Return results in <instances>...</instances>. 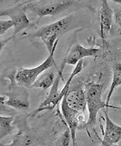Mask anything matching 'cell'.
Returning <instances> with one entry per match:
<instances>
[{
  "mask_svg": "<svg viewBox=\"0 0 121 146\" xmlns=\"http://www.w3.org/2000/svg\"><path fill=\"white\" fill-rule=\"evenodd\" d=\"M104 85L102 84H88L85 86L86 90V99H87V108L89 111V119L83 128H95L97 119V114L100 110L107 108L110 107L106 105L105 102L101 99V95L103 91Z\"/></svg>",
  "mask_w": 121,
  "mask_h": 146,
  "instance_id": "2",
  "label": "cell"
},
{
  "mask_svg": "<svg viewBox=\"0 0 121 146\" xmlns=\"http://www.w3.org/2000/svg\"><path fill=\"white\" fill-rule=\"evenodd\" d=\"M58 41L59 39L55 42L52 52L49 53V56L42 64L34 68H21L17 71L16 81L19 85L23 86L25 88H32L34 82L38 79V78L42 73H44L50 68H58L56 66V63L54 60V52L58 44Z\"/></svg>",
  "mask_w": 121,
  "mask_h": 146,
  "instance_id": "3",
  "label": "cell"
},
{
  "mask_svg": "<svg viewBox=\"0 0 121 146\" xmlns=\"http://www.w3.org/2000/svg\"><path fill=\"white\" fill-rule=\"evenodd\" d=\"M71 140V133L70 128L67 126L66 130L56 141V146H69Z\"/></svg>",
  "mask_w": 121,
  "mask_h": 146,
  "instance_id": "16",
  "label": "cell"
},
{
  "mask_svg": "<svg viewBox=\"0 0 121 146\" xmlns=\"http://www.w3.org/2000/svg\"><path fill=\"white\" fill-rule=\"evenodd\" d=\"M26 5L25 2L18 4L17 5L9 8L4 11H1V16L9 17L11 20L14 23V32L12 35L11 39H8V40H12L16 37V35L27 28L30 26V21L28 20L27 15H26Z\"/></svg>",
  "mask_w": 121,
  "mask_h": 146,
  "instance_id": "6",
  "label": "cell"
},
{
  "mask_svg": "<svg viewBox=\"0 0 121 146\" xmlns=\"http://www.w3.org/2000/svg\"><path fill=\"white\" fill-rule=\"evenodd\" d=\"M68 106L75 111L84 113L87 107L86 91L81 88H76L69 92L65 96Z\"/></svg>",
  "mask_w": 121,
  "mask_h": 146,
  "instance_id": "12",
  "label": "cell"
},
{
  "mask_svg": "<svg viewBox=\"0 0 121 146\" xmlns=\"http://www.w3.org/2000/svg\"><path fill=\"white\" fill-rule=\"evenodd\" d=\"M13 120V117L11 116H0V138L1 139L12 132L14 128L12 125Z\"/></svg>",
  "mask_w": 121,
  "mask_h": 146,
  "instance_id": "15",
  "label": "cell"
},
{
  "mask_svg": "<svg viewBox=\"0 0 121 146\" xmlns=\"http://www.w3.org/2000/svg\"><path fill=\"white\" fill-rule=\"evenodd\" d=\"M99 51L100 50L97 48H94V47L86 48L81 46L80 44H75L69 48L68 53L62 63L61 68L63 69L65 64L77 65L79 61L83 60V58L95 57L99 52Z\"/></svg>",
  "mask_w": 121,
  "mask_h": 146,
  "instance_id": "8",
  "label": "cell"
},
{
  "mask_svg": "<svg viewBox=\"0 0 121 146\" xmlns=\"http://www.w3.org/2000/svg\"><path fill=\"white\" fill-rule=\"evenodd\" d=\"M32 138L29 136L22 135L17 138V140L10 146H32Z\"/></svg>",
  "mask_w": 121,
  "mask_h": 146,
  "instance_id": "17",
  "label": "cell"
},
{
  "mask_svg": "<svg viewBox=\"0 0 121 146\" xmlns=\"http://www.w3.org/2000/svg\"><path fill=\"white\" fill-rule=\"evenodd\" d=\"M112 99L113 101L118 103V105L121 106V86L118 87L116 89V90L114 91L113 95H112ZM111 108H114V109H118V110H120L121 111V108L120 107H116V106H110Z\"/></svg>",
  "mask_w": 121,
  "mask_h": 146,
  "instance_id": "20",
  "label": "cell"
},
{
  "mask_svg": "<svg viewBox=\"0 0 121 146\" xmlns=\"http://www.w3.org/2000/svg\"><path fill=\"white\" fill-rule=\"evenodd\" d=\"M73 5L71 0L62 1H27L25 2L27 11H30L39 17V20L44 17H54L68 10Z\"/></svg>",
  "mask_w": 121,
  "mask_h": 146,
  "instance_id": "4",
  "label": "cell"
},
{
  "mask_svg": "<svg viewBox=\"0 0 121 146\" xmlns=\"http://www.w3.org/2000/svg\"><path fill=\"white\" fill-rule=\"evenodd\" d=\"M10 79L8 92L5 93L8 96L5 104L18 110H27L29 108V94L28 88L19 85L16 81V74L11 73L8 77Z\"/></svg>",
  "mask_w": 121,
  "mask_h": 146,
  "instance_id": "5",
  "label": "cell"
},
{
  "mask_svg": "<svg viewBox=\"0 0 121 146\" xmlns=\"http://www.w3.org/2000/svg\"><path fill=\"white\" fill-rule=\"evenodd\" d=\"M56 77L57 76H55V72L54 70H52H52H47L38 78V79L33 84L32 88H40L46 90L48 88L52 86Z\"/></svg>",
  "mask_w": 121,
  "mask_h": 146,
  "instance_id": "14",
  "label": "cell"
},
{
  "mask_svg": "<svg viewBox=\"0 0 121 146\" xmlns=\"http://www.w3.org/2000/svg\"><path fill=\"white\" fill-rule=\"evenodd\" d=\"M121 86V63L116 62L113 64L112 66V81L110 86L109 92L106 96V105L109 106V102L115 91V90Z\"/></svg>",
  "mask_w": 121,
  "mask_h": 146,
  "instance_id": "13",
  "label": "cell"
},
{
  "mask_svg": "<svg viewBox=\"0 0 121 146\" xmlns=\"http://www.w3.org/2000/svg\"><path fill=\"white\" fill-rule=\"evenodd\" d=\"M101 6L100 10V36L103 44L106 43V38L107 37L113 23L114 11L110 7L109 4L106 0L101 1Z\"/></svg>",
  "mask_w": 121,
  "mask_h": 146,
  "instance_id": "9",
  "label": "cell"
},
{
  "mask_svg": "<svg viewBox=\"0 0 121 146\" xmlns=\"http://www.w3.org/2000/svg\"><path fill=\"white\" fill-rule=\"evenodd\" d=\"M77 20L74 15H69L53 23L43 26L34 33L29 35V37L40 38L49 53L52 52L55 42L65 33L77 28Z\"/></svg>",
  "mask_w": 121,
  "mask_h": 146,
  "instance_id": "1",
  "label": "cell"
},
{
  "mask_svg": "<svg viewBox=\"0 0 121 146\" xmlns=\"http://www.w3.org/2000/svg\"><path fill=\"white\" fill-rule=\"evenodd\" d=\"M111 146H121V144H118V143H115V144H112Z\"/></svg>",
  "mask_w": 121,
  "mask_h": 146,
  "instance_id": "22",
  "label": "cell"
},
{
  "mask_svg": "<svg viewBox=\"0 0 121 146\" xmlns=\"http://www.w3.org/2000/svg\"><path fill=\"white\" fill-rule=\"evenodd\" d=\"M114 2L118 3V4H121V0H120V1H119V0H114Z\"/></svg>",
  "mask_w": 121,
  "mask_h": 146,
  "instance_id": "21",
  "label": "cell"
},
{
  "mask_svg": "<svg viewBox=\"0 0 121 146\" xmlns=\"http://www.w3.org/2000/svg\"><path fill=\"white\" fill-rule=\"evenodd\" d=\"M58 70V75L56 77V79L54 81V84L52 86V89L46 96V98L40 104L39 108L34 111V113H37L40 111L46 110V109H52L54 107H56L59 102V92H58V86H59V82L62 78V70Z\"/></svg>",
  "mask_w": 121,
  "mask_h": 146,
  "instance_id": "11",
  "label": "cell"
},
{
  "mask_svg": "<svg viewBox=\"0 0 121 146\" xmlns=\"http://www.w3.org/2000/svg\"><path fill=\"white\" fill-rule=\"evenodd\" d=\"M61 111H62V114L64 115V117L65 119L67 126L71 130L72 144H73V146H77V144H76V131L78 128L80 129V125L83 126L86 123L83 113L77 112V111H75L72 108H71L68 106L65 97L61 102ZM83 126H82V128H83Z\"/></svg>",
  "mask_w": 121,
  "mask_h": 146,
  "instance_id": "7",
  "label": "cell"
},
{
  "mask_svg": "<svg viewBox=\"0 0 121 146\" xmlns=\"http://www.w3.org/2000/svg\"><path fill=\"white\" fill-rule=\"evenodd\" d=\"M14 27V23L10 20H0V35H5L11 28Z\"/></svg>",
  "mask_w": 121,
  "mask_h": 146,
  "instance_id": "19",
  "label": "cell"
},
{
  "mask_svg": "<svg viewBox=\"0 0 121 146\" xmlns=\"http://www.w3.org/2000/svg\"><path fill=\"white\" fill-rule=\"evenodd\" d=\"M105 115V131L104 137L101 141V146H111L112 144L118 143L121 140V126L116 125L108 116L107 110L103 109Z\"/></svg>",
  "mask_w": 121,
  "mask_h": 146,
  "instance_id": "10",
  "label": "cell"
},
{
  "mask_svg": "<svg viewBox=\"0 0 121 146\" xmlns=\"http://www.w3.org/2000/svg\"><path fill=\"white\" fill-rule=\"evenodd\" d=\"M113 21L117 34L121 36V9H116L114 11Z\"/></svg>",
  "mask_w": 121,
  "mask_h": 146,
  "instance_id": "18",
  "label": "cell"
}]
</instances>
